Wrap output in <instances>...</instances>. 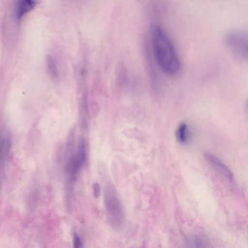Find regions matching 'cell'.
I'll return each instance as SVG.
<instances>
[{
    "instance_id": "obj_6",
    "label": "cell",
    "mask_w": 248,
    "mask_h": 248,
    "mask_svg": "<svg viewBox=\"0 0 248 248\" xmlns=\"http://www.w3.org/2000/svg\"><path fill=\"white\" fill-rule=\"evenodd\" d=\"M89 114L88 98L87 93L84 92L80 101L79 108L80 124L81 127L84 129H86L89 126Z\"/></svg>"
},
{
    "instance_id": "obj_12",
    "label": "cell",
    "mask_w": 248,
    "mask_h": 248,
    "mask_svg": "<svg viewBox=\"0 0 248 248\" xmlns=\"http://www.w3.org/2000/svg\"><path fill=\"white\" fill-rule=\"evenodd\" d=\"M93 193L95 198H98L100 194L101 187L100 185L98 183H94L93 184Z\"/></svg>"
},
{
    "instance_id": "obj_3",
    "label": "cell",
    "mask_w": 248,
    "mask_h": 248,
    "mask_svg": "<svg viewBox=\"0 0 248 248\" xmlns=\"http://www.w3.org/2000/svg\"><path fill=\"white\" fill-rule=\"evenodd\" d=\"M225 42L229 51L236 59H247L248 39L246 32L237 30L230 31L226 35Z\"/></svg>"
},
{
    "instance_id": "obj_2",
    "label": "cell",
    "mask_w": 248,
    "mask_h": 248,
    "mask_svg": "<svg viewBox=\"0 0 248 248\" xmlns=\"http://www.w3.org/2000/svg\"><path fill=\"white\" fill-rule=\"evenodd\" d=\"M104 202L110 224L115 229L121 228L124 222V212L116 189L111 183H108L105 186Z\"/></svg>"
},
{
    "instance_id": "obj_1",
    "label": "cell",
    "mask_w": 248,
    "mask_h": 248,
    "mask_svg": "<svg viewBox=\"0 0 248 248\" xmlns=\"http://www.w3.org/2000/svg\"><path fill=\"white\" fill-rule=\"evenodd\" d=\"M153 54L160 68L168 75L175 74L180 68V61L173 44L166 31L154 24L149 31Z\"/></svg>"
},
{
    "instance_id": "obj_10",
    "label": "cell",
    "mask_w": 248,
    "mask_h": 248,
    "mask_svg": "<svg viewBox=\"0 0 248 248\" xmlns=\"http://www.w3.org/2000/svg\"><path fill=\"white\" fill-rule=\"evenodd\" d=\"M188 127L185 123H180L176 131V137L178 141L185 143L188 138Z\"/></svg>"
},
{
    "instance_id": "obj_7",
    "label": "cell",
    "mask_w": 248,
    "mask_h": 248,
    "mask_svg": "<svg viewBox=\"0 0 248 248\" xmlns=\"http://www.w3.org/2000/svg\"><path fill=\"white\" fill-rule=\"evenodd\" d=\"M86 156V140L84 138L81 137L78 142L77 154L75 155L77 163L80 169L85 162Z\"/></svg>"
},
{
    "instance_id": "obj_4",
    "label": "cell",
    "mask_w": 248,
    "mask_h": 248,
    "mask_svg": "<svg viewBox=\"0 0 248 248\" xmlns=\"http://www.w3.org/2000/svg\"><path fill=\"white\" fill-rule=\"evenodd\" d=\"M204 156L209 164L221 173L228 181L231 183H234V178L232 173L219 158L209 153H205Z\"/></svg>"
},
{
    "instance_id": "obj_8",
    "label": "cell",
    "mask_w": 248,
    "mask_h": 248,
    "mask_svg": "<svg viewBox=\"0 0 248 248\" xmlns=\"http://www.w3.org/2000/svg\"><path fill=\"white\" fill-rule=\"evenodd\" d=\"M11 148V142L5 136H0V170L3 166L5 159Z\"/></svg>"
},
{
    "instance_id": "obj_5",
    "label": "cell",
    "mask_w": 248,
    "mask_h": 248,
    "mask_svg": "<svg viewBox=\"0 0 248 248\" xmlns=\"http://www.w3.org/2000/svg\"><path fill=\"white\" fill-rule=\"evenodd\" d=\"M40 0H17L16 5V15L17 19H21L32 10Z\"/></svg>"
},
{
    "instance_id": "obj_9",
    "label": "cell",
    "mask_w": 248,
    "mask_h": 248,
    "mask_svg": "<svg viewBox=\"0 0 248 248\" xmlns=\"http://www.w3.org/2000/svg\"><path fill=\"white\" fill-rule=\"evenodd\" d=\"M46 64L50 77L54 80L58 79L59 77V71L56 61L52 56L49 55L47 57Z\"/></svg>"
},
{
    "instance_id": "obj_11",
    "label": "cell",
    "mask_w": 248,
    "mask_h": 248,
    "mask_svg": "<svg viewBox=\"0 0 248 248\" xmlns=\"http://www.w3.org/2000/svg\"><path fill=\"white\" fill-rule=\"evenodd\" d=\"M82 240L79 235L75 232L73 235V247L74 248H80L82 247Z\"/></svg>"
}]
</instances>
